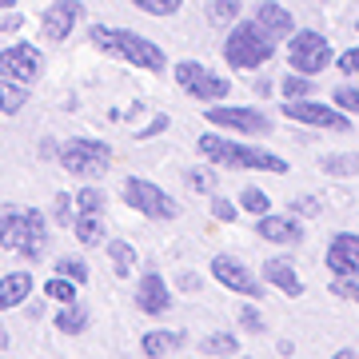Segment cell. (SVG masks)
<instances>
[{
	"label": "cell",
	"mask_w": 359,
	"mask_h": 359,
	"mask_svg": "<svg viewBox=\"0 0 359 359\" xmlns=\"http://www.w3.org/2000/svg\"><path fill=\"white\" fill-rule=\"evenodd\" d=\"M283 52H287V68L304 72V76H320V72H327V65H335L332 40L316 28H295L283 44Z\"/></svg>",
	"instance_id": "cell-5"
},
{
	"label": "cell",
	"mask_w": 359,
	"mask_h": 359,
	"mask_svg": "<svg viewBox=\"0 0 359 359\" xmlns=\"http://www.w3.org/2000/svg\"><path fill=\"white\" fill-rule=\"evenodd\" d=\"M20 25H25V16L16 13V8L0 16V32H4V36H8V32H20Z\"/></svg>",
	"instance_id": "cell-41"
},
{
	"label": "cell",
	"mask_w": 359,
	"mask_h": 359,
	"mask_svg": "<svg viewBox=\"0 0 359 359\" xmlns=\"http://www.w3.org/2000/svg\"><path fill=\"white\" fill-rule=\"evenodd\" d=\"M280 96L283 100H308V96H316V80L304 76V72H287L280 80Z\"/></svg>",
	"instance_id": "cell-23"
},
{
	"label": "cell",
	"mask_w": 359,
	"mask_h": 359,
	"mask_svg": "<svg viewBox=\"0 0 359 359\" xmlns=\"http://www.w3.org/2000/svg\"><path fill=\"white\" fill-rule=\"evenodd\" d=\"M104 204H108V196H104L100 188H92V184L76 192V208H80V212H104Z\"/></svg>",
	"instance_id": "cell-35"
},
{
	"label": "cell",
	"mask_w": 359,
	"mask_h": 359,
	"mask_svg": "<svg viewBox=\"0 0 359 359\" xmlns=\"http://www.w3.org/2000/svg\"><path fill=\"white\" fill-rule=\"evenodd\" d=\"M136 308L144 316H164L172 308V292H168V283L160 271H144L140 283H136Z\"/></svg>",
	"instance_id": "cell-15"
},
{
	"label": "cell",
	"mask_w": 359,
	"mask_h": 359,
	"mask_svg": "<svg viewBox=\"0 0 359 359\" xmlns=\"http://www.w3.org/2000/svg\"><path fill=\"white\" fill-rule=\"evenodd\" d=\"M200 351H204V355H236V351H240V335L212 332V335L200 339Z\"/></svg>",
	"instance_id": "cell-25"
},
{
	"label": "cell",
	"mask_w": 359,
	"mask_h": 359,
	"mask_svg": "<svg viewBox=\"0 0 359 359\" xmlns=\"http://www.w3.org/2000/svg\"><path fill=\"white\" fill-rule=\"evenodd\" d=\"M60 168L72 172V176H84V180H96L112 168V148L104 140H88V136H72V140L60 144Z\"/></svg>",
	"instance_id": "cell-7"
},
{
	"label": "cell",
	"mask_w": 359,
	"mask_h": 359,
	"mask_svg": "<svg viewBox=\"0 0 359 359\" xmlns=\"http://www.w3.org/2000/svg\"><path fill=\"white\" fill-rule=\"evenodd\" d=\"M16 8V0H0V13H13Z\"/></svg>",
	"instance_id": "cell-46"
},
{
	"label": "cell",
	"mask_w": 359,
	"mask_h": 359,
	"mask_svg": "<svg viewBox=\"0 0 359 359\" xmlns=\"http://www.w3.org/2000/svg\"><path fill=\"white\" fill-rule=\"evenodd\" d=\"M132 4L148 16H176L184 8V0H132Z\"/></svg>",
	"instance_id": "cell-33"
},
{
	"label": "cell",
	"mask_w": 359,
	"mask_h": 359,
	"mask_svg": "<svg viewBox=\"0 0 359 359\" xmlns=\"http://www.w3.org/2000/svg\"><path fill=\"white\" fill-rule=\"evenodd\" d=\"M332 104H335V108H344L347 116L359 112V84H335V88H332Z\"/></svg>",
	"instance_id": "cell-30"
},
{
	"label": "cell",
	"mask_w": 359,
	"mask_h": 359,
	"mask_svg": "<svg viewBox=\"0 0 359 359\" xmlns=\"http://www.w3.org/2000/svg\"><path fill=\"white\" fill-rule=\"evenodd\" d=\"M56 332L60 335H84L88 332V308L84 304H65L60 308V316H56Z\"/></svg>",
	"instance_id": "cell-21"
},
{
	"label": "cell",
	"mask_w": 359,
	"mask_h": 359,
	"mask_svg": "<svg viewBox=\"0 0 359 359\" xmlns=\"http://www.w3.org/2000/svg\"><path fill=\"white\" fill-rule=\"evenodd\" d=\"M88 44L104 56H112L120 65L140 68V72H164L168 68V52L156 44L152 36H140L132 28H116V25H92L88 28Z\"/></svg>",
	"instance_id": "cell-3"
},
{
	"label": "cell",
	"mask_w": 359,
	"mask_h": 359,
	"mask_svg": "<svg viewBox=\"0 0 359 359\" xmlns=\"http://www.w3.org/2000/svg\"><path fill=\"white\" fill-rule=\"evenodd\" d=\"M240 323H244L252 335H264V316H259L252 304H244V308H240Z\"/></svg>",
	"instance_id": "cell-40"
},
{
	"label": "cell",
	"mask_w": 359,
	"mask_h": 359,
	"mask_svg": "<svg viewBox=\"0 0 359 359\" xmlns=\"http://www.w3.org/2000/svg\"><path fill=\"white\" fill-rule=\"evenodd\" d=\"M52 219H56L60 228H72V224H76V216H72V196L68 192H56V200H52Z\"/></svg>",
	"instance_id": "cell-34"
},
{
	"label": "cell",
	"mask_w": 359,
	"mask_h": 359,
	"mask_svg": "<svg viewBox=\"0 0 359 359\" xmlns=\"http://www.w3.org/2000/svg\"><path fill=\"white\" fill-rule=\"evenodd\" d=\"M355 28H359V20H355Z\"/></svg>",
	"instance_id": "cell-47"
},
{
	"label": "cell",
	"mask_w": 359,
	"mask_h": 359,
	"mask_svg": "<svg viewBox=\"0 0 359 359\" xmlns=\"http://www.w3.org/2000/svg\"><path fill=\"white\" fill-rule=\"evenodd\" d=\"M184 176H188V188H192V192H216L219 176L212 172V168H188Z\"/></svg>",
	"instance_id": "cell-32"
},
{
	"label": "cell",
	"mask_w": 359,
	"mask_h": 359,
	"mask_svg": "<svg viewBox=\"0 0 359 359\" xmlns=\"http://www.w3.org/2000/svg\"><path fill=\"white\" fill-rule=\"evenodd\" d=\"M25 104H28V84L4 80V88H0V112H4V116H16Z\"/></svg>",
	"instance_id": "cell-26"
},
{
	"label": "cell",
	"mask_w": 359,
	"mask_h": 359,
	"mask_svg": "<svg viewBox=\"0 0 359 359\" xmlns=\"http://www.w3.org/2000/svg\"><path fill=\"white\" fill-rule=\"evenodd\" d=\"M271 92V80H256V96H268Z\"/></svg>",
	"instance_id": "cell-44"
},
{
	"label": "cell",
	"mask_w": 359,
	"mask_h": 359,
	"mask_svg": "<svg viewBox=\"0 0 359 359\" xmlns=\"http://www.w3.org/2000/svg\"><path fill=\"white\" fill-rule=\"evenodd\" d=\"M140 347H144V355H148V359H164V355H172L176 347H184V332H164V327L144 332Z\"/></svg>",
	"instance_id": "cell-19"
},
{
	"label": "cell",
	"mask_w": 359,
	"mask_h": 359,
	"mask_svg": "<svg viewBox=\"0 0 359 359\" xmlns=\"http://www.w3.org/2000/svg\"><path fill=\"white\" fill-rule=\"evenodd\" d=\"M108 256H112L116 276H132L136 271V248L128 240H108Z\"/></svg>",
	"instance_id": "cell-24"
},
{
	"label": "cell",
	"mask_w": 359,
	"mask_h": 359,
	"mask_svg": "<svg viewBox=\"0 0 359 359\" xmlns=\"http://www.w3.org/2000/svg\"><path fill=\"white\" fill-rule=\"evenodd\" d=\"M56 276H68V280H76V283H88V264L80 256H60L56 259Z\"/></svg>",
	"instance_id": "cell-31"
},
{
	"label": "cell",
	"mask_w": 359,
	"mask_h": 359,
	"mask_svg": "<svg viewBox=\"0 0 359 359\" xmlns=\"http://www.w3.org/2000/svg\"><path fill=\"white\" fill-rule=\"evenodd\" d=\"M76 280H68V276H52L48 283H44V295L48 299H56V304H76Z\"/></svg>",
	"instance_id": "cell-28"
},
{
	"label": "cell",
	"mask_w": 359,
	"mask_h": 359,
	"mask_svg": "<svg viewBox=\"0 0 359 359\" xmlns=\"http://www.w3.org/2000/svg\"><path fill=\"white\" fill-rule=\"evenodd\" d=\"M335 359H359V355L351 351V347H344V351H335Z\"/></svg>",
	"instance_id": "cell-45"
},
{
	"label": "cell",
	"mask_w": 359,
	"mask_h": 359,
	"mask_svg": "<svg viewBox=\"0 0 359 359\" xmlns=\"http://www.w3.org/2000/svg\"><path fill=\"white\" fill-rule=\"evenodd\" d=\"M208 20L216 28H231L244 20V0H212L208 4Z\"/></svg>",
	"instance_id": "cell-22"
},
{
	"label": "cell",
	"mask_w": 359,
	"mask_h": 359,
	"mask_svg": "<svg viewBox=\"0 0 359 359\" xmlns=\"http://www.w3.org/2000/svg\"><path fill=\"white\" fill-rule=\"evenodd\" d=\"M32 292V271H4V280H0V308L13 311L20 308Z\"/></svg>",
	"instance_id": "cell-18"
},
{
	"label": "cell",
	"mask_w": 359,
	"mask_h": 359,
	"mask_svg": "<svg viewBox=\"0 0 359 359\" xmlns=\"http://www.w3.org/2000/svg\"><path fill=\"white\" fill-rule=\"evenodd\" d=\"M212 216H216L219 224H236V216H240V200L231 204V200H224V196H216V200H212Z\"/></svg>",
	"instance_id": "cell-36"
},
{
	"label": "cell",
	"mask_w": 359,
	"mask_h": 359,
	"mask_svg": "<svg viewBox=\"0 0 359 359\" xmlns=\"http://www.w3.org/2000/svg\"><path fill=\"white\" fill-rule=\"evenodd\" d=\"M72 231H76L80 244H88V248H96V244H104V240H108V224H104L100 212H76Z\"/></svg>",
	"instance_id": "cell-20"
},
{
	"label": "cell",
	"mask_w": 359,
	"mask_h": 359,
	"mask_svg": "<svg viewBox=\"0 0 359 359\" xmlns=\"http://www.w3.org/2000/svg\"><path fill=\"white\" fill-rule=\"evenodd\" d=\"M244 359H248V355H244Z\"/></svg>",
	"instance_id": "cell-48"
},
{
	"label": "cell",
	"mask_w": 359,
	"mask_h": 359,
	"mask_svg": "<svg viewBox=\"0 0 359 359\" xmlns=\"http://www.w3.org/2000/svg\"><path fill=\"white\" fill-rule=\"evenodd\" d=\"M335 68H339L344 76H359V44L355 48H347L344 56H335Z\"/></svg>",
	"instance_id": "cell-39"
},
{
	"label": "cell",
	"mask_w": 359,
	"mask_h": 359,
	"mask_svg": "<svg viewBox=\"0 0 359 359\" xmlns=\"http://www.w3.org/2000/svg\"><path fill=\"white\" fill-rule=\"evenodd\" d=\"M84 16H88L84 0H52L48 8L40 13V32H44L52 44H60V40H68L76 32Z\"/></svg>",
	"instance_id": "cell-12"
},
{
	"label": "cell",
	"mask_w": 359,
	"mask_h": 359,
	"mask_svg": "<svg viewBox=\"0 0 359 359\" xmlns=\"http://www.w3.org/2000/svg\"><path fill=\"white\" fill-rule=\"evenodd\" d=\"M0 244H4V252H16L20 259H40L48 248V219L36 208L8 204L0 216Z\"/></svg>",
	"instance_id": "cell-4"
},
{
	"label": "cell",
	"mask_w": 359,
	"mask_h": 359,
	"mask_svg": "<svg viewBox=\"0 0 359 359\" xmlns=\"http://www.w3.org/2000/svg\"><path fill=\"white\" fill-rule=\"evenodd\" d=\"M327 271L332 276H359V236L355 231H339L327 244Z\"/></svg>",
	"instance_id": "cell-14"
},
{
	"label": "cell",
	"mask_w": 359,
	"mask_h": 359,
	"mask_svg": "<svg viewBox=\"0 0 359 359\" xmlns=\"http://www.w3.org/2000/svg\"><path fill=\"white\" fill-rule=\"evenodd\" d=\"M200 156H204L208 164L216 168H231V172H271V176H287V160L268 148H259V144H244L236 140V136H224V132H200V140H196Z\"/></svg>",
	"instance_id": "cell-2"
},
{
	"label": "cell",
	"mask_w": 359,
	"mask_h": 359,
	"mask_svg": "<svg viewBox=\"0 0 359 359\" xmlns=\"http://www.w3.org/2000/svg\"><path fill=\"white\" fill-rule=\"evenodd\" d=\"M212 276H216V283H224L228 292H236V295H248V299H259L264 295V283L248 271V264L244 259H236V256H216L212 259Z\"/></svg>",
	"instance_id": "cell-13"
},
{
	"label": "cell",
	"mask_w": 359,
	"mask_h": 359,
	"mask_svg": "<svg viewBox=\"0 0 359 359\" xmlns=\"http://www.w3.org/2000/svg\"><path fill=\"white\" fill-rule=\"evenodd\" d=\"M295 32V16L283 8L280 0H259L252 16H244L240 25L228 28L224 36V60L231 72H256L276 56L280 44Z\"/></svg>",
	"instance_id": "cell-1"
},
{
	"label": "cell",
	"mask_w": 359,
	"mask_h": 359,
	"mask_svg": "<svg viewBox=\"0 0 359 359\" xmlns=\"http://www.w3.org/2000/svg\"><path fill=\"white\" fill-rule=\"evenodd\" d=\"M204 120L219 132H231V136H268L271 132V116L252 108V104H208Z\"/></svg>",
	"instance_id": "cell-8"
},
{
	"label": "cell",
	"mask_w": 359,
	"mask_h": 359,
	"mask_svg": "<svg viewBox=\"0 0 359 359\" xmlns=\"http://www.w3.org/2000/svg\"><path fill=\"white\" fill-rule=\"evenodd\" d=\"M287 208H292V212H295L299 219H311V216H320V200H316V196H299V200H292Z\"/></svg>",
	"instance_id": "cell-38"
},
{
	"label": "cell",
	"mask_w": 359,
	"mask_h": 359,
	"mask_svg": "<svg viewBox=\"0 0 359 359\" xmlns=\"http://www.w3.org/2000/svg\"><path fill=\"white\" fill-rule=\"evenodd\" d=\"M124 204L136 208L144 219H176L180 216L176 200H172L160 184H152V180H144V176H128V180H124Z\"/></svg>",
	"instance_id": "cell-10"
},
{
	"label": "cell",
	"mask_w": 359,
	"mask_h": 359,
	"mask_svg": "<svg viewBox=\"0 0 359 359\" xmlns=\"http://www.w3.org/2000/svg\"><path fill=\"white\" fill-rule=\"evenodd\" d=\"M264 283H271V287H280L283 295H304V280H299V271H295V264L292 259H283V256H276V259H268L264 264Z\"/></svg>",
	"instance_id": "cell-17"
},
{
	"label": "cell",
	"mask_w": 359,
	"mask_h": 359,
	"mask_svg": "<svg viewBox=\"0 0 359 359\" xmlns=\"http://www.w3.org/2000/svg\"><path fill=\"white\" fill-rule=\"evenodd\" d=\"M332 295H339V299H351V304H359V283L351 280V276H335V280H332Z\"/></svg>",
	"instance_id": "cell-37"
},
{
	"label": "cell",
	"mask_w": 359,
	"mask_h": 359,
	"mask_svg": "<svg viewBox=\"0 0 359 359\" xmlns=\"http://www.w3.org/2000/svg\"><path fill=\"white\" fill-rule=\"evenodd\" d=\"M164 128H168V116H156V120L148 124V128H140V132H136V140H152V136H160Z\"/></svg>",
	"instance_id": "cell-42"
},
{
	"label": "cell",
	"mask_w": 359,
	"mask_h": 359,
	"mask_svg": "<svg viewBox=\"0 0 359 359\" xmlns=\"http://www.w3.org/2000/svg\"><path fill=\"white\" fill-rule=\"evenodd\" d=\"M320 168L327 176H359V156L355 152H335V156H323Z\"/></svg>",
	"instance_id": "cell-27"
},
{
	"label": "cell",
	"mask_w": 359,
	"mask_h": 359,
	"mask_svg": "<svg viewBox=\"0 0 359 359\" xmlns=\"http://www.w3.org/2000/svg\"><path fill=\"white\" fill-rule=\"evenodd\" d=\"M0 72H4V80H16V84L32 88L40 80V72H44V52L32 40H13L0 52Z\"/></svg>",
	"instance_id": "cell-11"
},
{
	"label": "cell",
	"mask_w": 359,
	"mask_h": 359,
	"mask_svg": "<svg viewBox=\"0 0 359 359\" xmlns=\"http://www.w3.org/2000/svg\"><path fill=\"white\" fill-rule=\"evenodd\" d=\"M172 80H176V88L184 92V96H192V100H200V104H224L231 96V80L212 72V68L200 65V60H180V65L172 68Z\"/></svg>",
	"instance_id": "cell-6"
},
{
	"label": "cell",
	"mask_w": 359,
	"mask_h": 359,
	"mask_svg": "<svg viewBox=\"0 0 359 359\" xmlns=\"http://www.w3.org/2000/svg\"><path fill=\"white\" fill-rule=\"evenodd\" d=\"M240 208L259 219V216H268V212H271V200H268L264 188H244V192H240Z\"/></svg>",
	"instance_id": "cell-29"
},
{
	"label": "cell",
	"mask_w": 359,
	"mask_h": 359,
	"mask_svg": "<svg viewBox=\"0 0 359 359\" xmlns=\"http://www.w3.org/2000/svg\"><path fill=\"white\" fill-rule=\"evenodd\" d=\"M40 156H44V160H52V156H60V144L52 140V136H44V140H40Z\"/></svg>",
	"instance_id": "cell-43"
},
{
	"label": "cell",
	"mask_w": 359,
	"mask_h": 359,
	"mask_svg": "<svg viewBox=\"0 0 359 359\" xmlns=\"http://www.w3.org/2000/svg\"><path fill=\"white\" fill-rule=\"evenodd\" d=\"M280 112L292 120V124H304V128H320V132H351V116L335 104L323 100H283Z\"/></svg>",
	"instance_id": "cell-9"
},
{
	"label": "cell",
	"mask_w": 359,
	"mask_h": 359,
	"mask_svg": "<svg viewBox=\"0 0 359 359\" xmlns=\"http://www.w3.org/2000/svg\"><path fill=\"white\" fill-rule=\"evenodd\" d=\"M256 231H259V240H268V244H299L304 240V224H299L295 212H287V216L268 212V216L256 219Z\"/></svg>",
	"instance_id": "cell-16"
}]
</instances>
